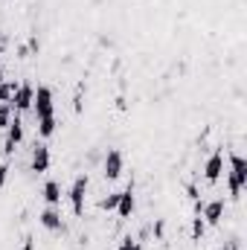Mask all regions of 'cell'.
Segmentation results:
<instances>
[{
    "instance_id": "obj_1",
    "label": "cell",
    "mask_w": 247,
    "mask_h": 250,
    "mask_svg": "<svg viewBox=\"0 0 247 250\" xmlns=\"http://www.w3.org/2000/svg\"><path fill=\"white\" fill-rule=\"evenodd\" d=\"M247 184V163L245 157L239 154V151H233L230 154V172H227V187H230V195L236 198Z\"/></svg>"
},
{
    "instance_id": "obj_2",
    "label": "cell",
    "mask_w": 247,
    "mask_h": 250,
    "mask_svg": "<svg viewBox=\"0 0 247 250\" xmlns=\"http://www.w3.org/2000/svg\"><path fill=\"white\" fill-rule=\"evenodd\" d=\"M32 114H35V120H44V117H53V114H56V105H53V87H47V84H38V87H35Z\"/></svg>"
},
{
    "instance_id": "obj_3",
    "label": "cell",
    "mask_w": 247,
    "mask_h": 250,
    "mask_svg": "<svg viewBox=\"0 0 247 250\" xmlns=\"http://www.w3.org/2000/svg\"><path fill=\"white\" fill-rule=\"evenodd\" d=\"M87 184H90V181H87V175H79V178L73 181V187H70V195H67V198H70V204H73V212H76V215H82V212H84Z\"/></svg>"
},
{
    "instance_id": "obj_4",
    "label": "cell",
    "mask_w": 247,
    "mask_h": 250,
    "mask_svg": "<svg viewBox=\"0 0 247 250\" xmlns=\"http://www.w3.org/2000/svg\"><path fill=\"white\" fill-rule=\"evenodd\" d=\"M221 175H224V151L215 148L204 163V178H206V184H218Z\"/></svg>"
},
{
    "instance_id": "obj_5",
    "label": "cell",
    "mask_w": 247,
    "mask_h": 250,
    "mask_svg": "<svg viewBox=\"0 0 247 250\" xmlns=\"http://www.w3.org/2000/svg\"><path fill=\"white\" fill-rule=\"evenodd\" d=\"M224 198H212V201H206L204 204V209H201V218L206 221V227L212 224V227H218L221 221H224Z\"/></svg>"
},
{
    "instance_id": "obj_6",
    "label": "cell",
    "mask_w": 247,
    "mask_h": 250,
    "mask_svg": "<svg viewBox=\"0 0 247 250\" xmlns=\"http://www.w3.org/2000/svg\"><path fill=\"white\" fill-rule=\"evenodd\" d=\"M123 151L120 148H108V154H105V163H102V175L108 178V181H117L120 175H123Z\"/></svg>"
},
{
    "instance_id": "obj_7",
    "label": "cell",
    "mask_w": 247,
    "mask_h": 250,
    "mask_svg": "<svg viewBox=\"0 0 247 250\" xmlns=\"http://www.w3.org/2000/svg\"><path fill=\"white\" fill-rule=\"evenodd\" d=\"M32 99H35V87H32L29 82L18 84V93H15V99H12V108H15V114L32 111Z\"/></svg>"
},
{
    "instance_id": "obj_8",
    "label": "cell",
    "mask_w": 247,
    "mask_h": 250,
    "mask_svg": "<svg viewBox=\"0 0 247 250\" xmlns=\"http://www.w3.org/2000/svg\"><path fill=\"white\" fill-rule=\"evenodd\" d=\"M32 172H38V175H44L47 169H50V146H44V143H35V148H32Z\"/></svg>"
},
{
    "instance_id": "obj_9",
    "label": "cell",
    "mask_w": 247,
    "mask_h": 250,
    "mask_svg": "<svg viewBox=\"0 0 247 250\" xmlns=\"http://www.w3.org/2000/svg\"><path fill=\"white\" fill-rule=\"evenodd\" d=\"M134 207H137V198H134V184H128V187L120 192V201H117V215H120V218H131Z\"/></svg>"
},
{
    "instance_id": "obj_10",
    "label": "cell",
    "mask_w": 247,
    "mask_h": 250,
    "mask_svg": "<svg viewBox=\"0 0 247 250\" xmlns=\"http://www.w3.org/2000/svg\"><path fill=\"white\" fill-rule=\"evenodd\" d=\"M38 221H41V227H47V230H62L64 227V218L56 207H47V209L38 215Z\"/></svg>"
},
{
    "instance_id": "obj_11",
    "label": "cell",
    "mask_w": 247,
    "mask_h": 250,
    "mask_svg": "<svg viewBox=\"0 0 247 250\" xmlns=\"http://www.w3.org/2000/svg\"><path fill=\"white\" fill-rule=\"evenodd\" d=\"M6 143H12V146L23 143V120H21V114H15L9 128H6Z\"/></svg>"
},
{
    "instance_id": "obj_12",
    "label": "cell",
    "mask_w": 247,
    "mask_h": 250,
    "mask_svg": "<svg viewBox=\"0 0 247 250\" xmlns=\"http://www.w3.org/2000/svg\"><path fill=\"white\" fill-rule=\"evenodd\" d=\"M44 201H47V207H59L62 204V187L56 181H47L44 184Z\"/></svg>"
},
{
    "instance_id": "obj_13",
    "label": "cell",
    "mask_w": 247,
    "mask_h": 250,
    "mask_svg": "<svg viewBox=\"0 0 247 250\" xmlns=\"http://www.w3.org/2000/svg\"><path fill=\"white\" fill-rule=\"evenodd\" d=\"M56 128H59L56 114H53V117H44V120H38V137H41V140H50V137L56 134Z\"/></svg>"
},
{
    "instance_id": "obj_14",
    "label": "cell",
    "mask_w": 247,
    "mask_h": 250,
    "mask_svg": "<svg viewBox=\"0 0 247 250\" xmlns=\"http://www.w3.org/2000/svg\"><path fill=\"white\" fill-rule=\"evenodd\" d=\"M15 93H18V82H0V102H9L12 105Z\"/></svg>"
},
{
    "instance_id": "obj_15",
    "label": "cell",
    "mask_w": 247,
    "mask_h": 250,
    "mask_svg": "<svg viewBox=\"0 0 247 250\" xmlns=\"http://www.w3.org/2000/svg\"><path fill=\"white\" fill-rule=\"evenodd\" d=\"M12 117H15V108L9 105V102H0V128L6 131L9 123H12Z\"/></svg>"
},
{
    "instance_id": "obj_16",
    "label": "cell",
    "mask_w": 247,
    "mask_h": 250,
    "mask_svg": "<svg viewBox=\"0 0 247 250\" xmlns=\"http://www.w3.org/2000/svg\"><path fill=\"white\" fill-rule=\"evenodd\" d=\"M204 233H206V221H204L201 215H195V218H192V239H195V242H201V239H204Z\"/></svg>"
},
{
    "instance_id": "obj_17",
    "label": "cell",
    "mask_w": 247,
    "mask_h": 250,
    "mask_svg": "<svg viewBox=\"0 0 247 250\" xmlns=\"http://www.w3.org/2000/svg\"><path fill=\"white\" fill-rule=\"evenodd\" d=\"M26 53H32V56L41 53V41H38V35H29V41H26Z\"/></svg>"
},
{
    "instance_id": "obj_18",
    "label": "cell",
    "mask_w": 247,
    "mask_h": 250,
    "mask_svg": "<svg viewBox=\"0 0 247 250\" xmlns=\"http://www.w3.org/2000/svg\"><path fill=\"white\" fill-rule=\"evenodd\" d=\"M117 201H120V192H111L108 198H102V209H117Z\"/></svg>"
},
{
    "instance_id": "obj_19",
    "label": "cell",
    "mask_w": 247,
    "mask_h": 250,
    "mask_svg": "<svg viewBox=\"0 0 247 250\" xmlns=\"http://www.w3.org/2000/svg\"><path fill=\"white\" fill-rule=\"evenodd\" d=\"M134 245H137V239H131V236H125L123 242H120V248H117V250H134Z\"/></svg>"
},
{
    "instance_id": "obj_20",
    "label": "cell",
    "mask_w": 247,
    "mask_h": 250,
    "mask_svg": "<svg viewBox=\"0 0 247 250\" xmlns=\"http://www.w3.org/2000/svg\"><path fill=\"white\" fill-rule=\"evenodd\" d=\"M186 198H189V201H198V198H201V192H198L195 184H189V187H186Z\"/></svg>"
},
{
    "instance_id": "obj_21",
    "label": "cell",
    "mask_w": 247,
    "mask_h": 250,
    "mask_svg": "<svg viewBox=\"0 0 247 250\" xmlns=\"http://www.w3.org/2000/svg\"><path fill=\"white\" fill-rule=\"evenodd\" d=\"M163 233H166V224H163V218H157V221H154V236L163 239Z\"/></svg>"
},
{
    "instance_id": "obj_22",
    "label": "cell",
    "mask_w": 247,
    "mask_h": 250,
    "mask_svg": "<svg viewBox=\"0 0 247 250\" xmlns=\"http://www.w3.org/2000/svg\"><path fill=\"white\" fill-rule=\"evenodd\" d=\"M6 181H9V163H3V166H0V189L6 187Z\"/></svg>"
},
{
    "instance_id": "obj_23",
    "label": "cell",
    "mask_w": 247,
    "mask_h": 250,
    "mask_svg": "<svg viewBox=\"0 0 247 250\" xmlns=\"http://www.w3.org/2000/svg\"><path fill=\"white\" fill-rule=\"evenodd\" d=\"M117 108H120V111H128V102H125L123 96H117Z\"/></svg>"
},
{
    "instance_id": "obj_24",
    "label": "cell",
    "mask_w": 247,
    "mask_h": 250,
    "mask_svg": "<svg viewBox=\"0 0 247 250\" xmlns=\"http://www.w3.org/2000/svg\"><path fill=\"white\" fill-rule=\"evenodd\" d=\"M23 250H35V242H32V239H26V242H23Z\"/></svg>"
},
{
    "instance_id": "obj_25",
    "label": "cell",
    "mask_w": 247,
    "mask_h": 250,
    "mask_svg": "<svg viewBox=\"0 0 247 250\" xmlns=\"http://www.w3.org/2000/svg\"><path fill=\"white\" fill-rule=\"evenodd\" d=\"M6 50V32H0V53Z\"/></svg>"
},
{
    "instance_id": "obj_26",
    "label": "cell",
    "mask_w": 247,
    "mask_h": 250,
    "mask_svg": "<svg viewBox=\"0 0 247 250\" xmlns=\"http://www.w3.org/2000/svg\"><path fill=\"white\" fill-rule=\"evenodd\" d=\"M224 250H242V248H239V242H230V245H227Z\"/></svg>"
},
{
    "instance_id": "obj_27",
    "label": "cell",
    "mask_w": 247,
    "mask_h": 250,
    "mask_svg": "<svg viewBox=\"0 0 247 250\" xmlns=\"http://www.w3.org/2000/svg\"><path fill=\"white\" fill-rule=\"evenodd\" d=\"M134 250H143V245H140V242H137V245H134Z\"/></svg>"
},
{
    "instance_id": "obj_28",
    "label": "cell",
    "mask_w": 247,
    "mask_h": 250,
    "mask_svg": "<svg viewBox=\"0 0 247 250\" xmlns=\"http://www.w3.org/2000/svg\"><path fill=\"white\" fill-rule=\"evenodd\" d=\"M0 79H3V67H0Z\"/></svg>"
},
{
    "instance_id": "obj_29",
    "label": "cell",
    "mask_w": 247,
    "mask_h": 250,
    "mask_svg": "<svg viewBox=\"0 0 247 250\" xmlns=\"http://www.w3.org/2000/svg\"><path fill=\"white\" fill-rule=\"evenodd\" d=\"M0 82H3V79H0Z\"/></svg>"
}]
</instances>
